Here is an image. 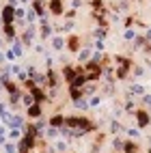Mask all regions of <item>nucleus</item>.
I'll list each match as a JSON object with an SVG mask.
<instances>
[{
    "label": "nucleus",
    "instance_id": "1a4fd4ad",
    "mask_svg": "<svg viewBox=\"0 0 151 153\" xmlns=\"http://www.w3.org/2000/svg\"><path fill=\"white\" fill-rule=\"evenodd\" d=\"M56 149H58V151H65V149H67V145H65V142H58V147H56Z\"/></svg>",
    "mask_w": 151,
    "mask_h": 153
},
{
    "label": "nucleus",
    "instance_id": "20e7f679",
    "mask_svg": "<svg viewBox=\"0 0 151 153\" xmlns=\"http://www.w3.org/2000/svg\"><path fill=\"white\" fill-rule=\"evenodd\" d=\"M76 106H78V108H86L88 104H86L84 99H76Z\"/></svg>",
    "mask_w": 151,
    "mask_h": 153
},
{
    "label": "nucleus",
    "instance_id": "39448f33",
    "mask_svg": "<svg viewBox=\"0 0 151 153\" xmlns=\"http://www.w3.org/2000/svg\"><path fill=\"white\" fill-rule=\"evenodd\" d=\"M132 93H143V86H138V84H134V86H132Z\"/></svg>",
    "mask_w": 151,
    "mask_h": 153
},
{
    "label": "nucleus",
    "instance_id": "0eeeda50",
    "mask_svg": "<svg viewBox=\"0 0 151 153\" xmlns=\"http://www.w3.org/2000/svg\"><path fill=\"white\" fill-rule=\"evenodd\" d=\"M143 102H145L147 106H151V95H145V97H143Z\"/></svg>",
    "mask_w": 151,
    "mask_h": 153
},
{
    "label": "nucleus",
    "instance_id": "f03ea898",
    "mask_svg": "<svg viewBox=\"0 0 151 153\" xmlns=\"http://www.w3.org/2000/svg\"><path fill=\"white\" fill-rule=\"evenodd\" d=\"M110 129H112V134L117 136V134H121V125L117 123V121H112V125H110Z\"/></svg>",
    "mask_w": 151,
    "mask_h": 153
},
{
    "label": "nucleus",
    "instance_id": "9b49d317",
    "mask_svg": "<svg viewBox=\"0 0 151 153\" xmlns=\"http://www.w3.org/2000/svg\"><path fill=\"white\" fill-rule=\"evenodd\" d=\"M149 67H151V63H149Z\"/></svg>",
    "mask_w": 151,
    "mask_h": 153
},
{
    "label": "nucleus",
    "instance_id": "9d476101",
    "mask_svg": "<svg viewBox=\"0 0 151 153\" xmlns=\"http://www.w3.org/2000/svg\"><path fill=\"white\" fill-rule=\"evenodd\" d=\"M7 153H15V147L13 145H7Z\"/></svg>",
    "mask_w": 151,
    "mask_h": 153
},
{
    "label": "nucleus",
    "instance_id": "7ed1b4c3",
    "mask_svg": "<svg viewBox=\"0 0 151 153\" xmlns=\"http://www.w3.org/2000/svg\"><path fill=\"white\" fill-rule=\"evenodd\" d=\"M39 114H41L39 106H32V108H30V116H39Z\"/></svg>",
    "mask_w": 151,
    "mask_h": 153
},
{
    "label": "nucleus",
    "instance_id": "423d86ee",
    "mask_svg": "<svg viewBox=\"0 0 151 153\" xmlns=\"http://www.w3.org/2000/svg\"><path fill=\"white\" fill-rule=\"evenodd\" d=\"M127 134H130V136H134V138H136L140 132H138V129H127Z\"/></svg>",
    "mask_w": 151,
    "mask_h": 153
},
{
    "label": "nucleus",
    "instance_id": "6e6552de",
    "mask_svg": "<svg viewBox=\"0 0 151 153\" xmlns=\"http://www.w3.org/2000/svg\"><path fill=\"white\" fill-rule=\"evenodd\" d=\"M91 106H99V97H93V99H91Z\"/></svg>",
    "mask_w": 151,
    "mask_h": 153
},
{
    "label": "nucleus",
    "instance_id": "f257e3e1",
    "mask_svg": "<svg viewBox=\"0 0 151 153\" xmlns=\"http://www.w3.org/2000/svg\"><path fill=\"white\" fill-rule=\"evenodd\" d=\"M136 116H138V125H140V127L149 125V116H147V112H136Z\"/></svg>",
    "mask_w": 151,
    "mask_h": 153
}]
</instances>
